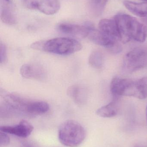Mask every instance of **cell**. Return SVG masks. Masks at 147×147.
I'll use <instances>...</instances> for the list:
<instances>
[{"label":"cell","mask_w":147,"mask_h":147,"mask_svg":"<svg viewBox=\"0 0 147 147\" xmlns=\"http://www.w3.org/2000/svg\"><path fill=\"white\" fill-rule=\"evenodd\" d=\"M49 109V105L46 102L31 101L16 94L3 93L1 115L6 117L16 115L34 116L45 114Z\"/></svg>","instance_id":"6da1fadb"},{"label":"cell","mask_w":147,"mask_h":147,"mask_svg":"<svg viewBox=\"0 0 147 147\" xmlns=\"http://www.w3.org/2000/svg\"><path fill=\"white\" fill-rule=\"evenodd\" d=\"M121 41L127 43L132 39L143 43L147 38V27L136 18L127 14L121 13L114 17Z\"/></svg>","instance_id":"7a4b0ae2"},{"label":"cell","mask_w":147,"mask_h":147,"mask_svg":"<svg viewBox=\"0 0 147 147\" xmlns=\"http://www.w3.org/2000/svg\"><path fill=\"white\" fill-rule=\"evenodd\" d=\"M37 50L60 55H68L80 51L82 45L77 40L68 38H57L37 41Z\"/></svg>","instance_id":"3957f363"},{"label":"cell","mask_w":147,"mask_h":147,"mask_svg":"<svg viewBox=\"0 0 147 147\" xmlns=\"http://www.w3.org/2000/svg\"><path fill=\"white\" fill-rule=\"evenodd\" d=\"M85 136L86 133L83 127L74 120L64 122L58 130L60 142L67 147H78L83 143Z\"/></svg>","instance_id":"277c9868"},{"label":"cell","mask_w":147,"mask_h":147,"mask_svg":"<svg viewBox=\"0 0 147 147\" xmlns=\"http://www.w3.org/2000/svg\"><path fill=\"white\" fill-rule=\"evenodd\" d=\"M147 65V51L142 47L133 49L123 58V68L129 73L139 70L146 67Z\"/></svg>","instance_id":"5b68a950"},{"label":"cell","mask_w":147,"mask_h":147,"mask_svg":"<svg viewBox=\"0 0 147 147\" xmlns=\"http://www.w3.org/2000/svg\"><path fill=\"white\" fill-rule=\"evenodd\" d=\"M27 8L38 10L47 15H52L58 12L60 3L59 0H24Z\"/></svg>","instance_id":"8992f818"},{"label":"cell","mask_w":147,"mask_h":147,"mask_svg":"<svg viewBox=\"0 0 147 147\" xmlns=\"http://www.w3.org/2000/svg\"><path fill=\"white\" fill-rule=\"evenodd\" d=\"M94 28V27L90 23L81 25L62 23L57 26V29L60 32L82 38L88 37L91 31Z\"/></svg>","instance_id":"52a82bcc"},{"label":"cell","mask_w":147,"mask_h":147,"mask_svg":"<svg viewBox=\"0 0 147 147\" xmlns=\"http://www.w3.org/2000/svg\"><path fill=\"white\" fill-rule=\"evenodd\" d=\"M33 129V125L25 120H22L16 125L1 126L0 128L2 132L24 138L29 136Z\"/></svg>","instance_id":"ba28073f"},{"label":"cell","mask_w":147,"mask_h":147,"mask_svg":"<svg viewBox=\"0 0 147 147\" xmlns=\"http://www.w3.org/2000/svg\"><path fill=\"white\" fill-rule=\"evenodd\" d=\"M125 96H132L139 99L147 98V78L144 77L136 81H132Z\"/></svg>","instance_id":"9c48e42d"},{"label":"cell","mask_w":147,"mask_h":147,"mask_svg":"<svg viewBox=\"0 0 147 147\" xmlns=\"http://www.w3.org/2000/svg\"><path fill=\"white\" fill-rule=\"evenodd\" d=\"M20 74L25 78L41 80L45 77L46 74L44 69L33 64H25L20 69Z\"/></svg>","instance_id":"30bf717a"},{"label":"cell","mask_w":147,"mask_h":147,"mask_svg":"<svg viewBox=\"0 0 147 147\" xmlns=\"http://www.w3.org/2000/svg\"><path fill=\"white\" fill-rule=\"evenodd\" d=\"M99 31L110 38L121 40L117 26L114 20L103 19L98 23Z\"/></svg>","instance_id":"8fae6325"},{"label":"cell","mask_w":147,"mask_h":147,"mask_svg":"<svg viewBox=\"0 0 147 147\" xmlns=\"http://www.w3.org/2000/svg\"><path fill=\"white\" fill-rule=\"evenodd\" d=\"M133 80L115 77L111 80L110 91L115 97L125 96L126 91Z\"/></svg>","instance_id":"7c38bea8"},{"label":"cell","mask_w":147,"mask_h":147,"mask_svg":"<svg viewBox=\"0 0 147 147\" xmlns=\"http://www.w3.org/2000/svg\"><path fill=\"white\" fill-rule=\"evenodd\" d=\"M123 3L129 11L147 22V2L137 3L125 0Z\"/></svg>","instance_id":"4fadbf2b"},{"label":"cell","mask_w":147,"mask_h":147,"mask_svg":"<svg viewBox=\"0 0 147 147\" xmlns=\"http://www.w3.org/2000/svg\"><path fill=\"white\" fill-rule=\"evenodd\" d=\"M67 95L79 105H83L86 101V92L85 89L78 85L72 86L68 88Z\"/></svg>","instance_id":"5bb4252c"},{"label":"cell","mask_w":147,"mask_h":147,"mask_svg":"<svg viewBox=\"0 0 147 147\" xmlns=\"http://www.w3.org/2000/svg\"><path fill=\"white\" fill-rule=\"evenodd\" d=\"M119 109V105L117 100H115L98 109L96 114L101 117L110 118L116 116L118 114Z\"/></svg>","instance_id":"9a60e30c"},{"label":"cell","mask_w":147,"mask_h":147,"mask_svg":"<svg viewBox=\"0 0 147 147\" xmlns=\"http://www.w3.org/2000/svg\"><path fill=\"white\" fill-rule=\"evenodd\" d=\"M9 3L3 2V5H1V19L3 23L12 25L15 24L16 19L11 8L8 5Z\"/></svg>","instance_id":"2e32d148"},{"label":"cell","mask_w":147,"mask_h":147,"mask_svg":"<svg viewBox=\"0 0 147 147\" xmlns=\"http://www.w3.org/2000/svg\"><path fill=\"white\" fill-rule=\"evenodd\" d=\"M104 62V57L101 52L98 51H93L89 59L90 65L96 69H101L102 67Z\"/></svg>","instance_id":"e0dca14e"},{"label":"cell","mask_w":147,"mask_h":147,"mask_svg":"<svg viewBox=\"0 0 147 147\" xmlns=\"http://www.w3.org/2000/svg\"><path fill=\"white\" fill-rule=\"evenodd\" d=\"M108 0H90V9L95 16H99L102 13Z\"/></svg>","instance_id":"ac0fdd59"},{"label":"cell","mask_w":147,"mask_h":147,"mask_svg":"<svg viewBox=\"0 0 147 147\" xmlns=\"http://www.w3.org/2000/svg\"><path fill=\"white\" fill-rule=\"evenodd\" d=\"M7 133L1 131L0 133V145L1 146H6L9 144L10 140Z\"/></svg>","instance_id":"d6986e66"},{"label":"cell","mask_w":147,"mask_h":147,"mask_svg":"<svg viewBox=\"0 0 147 147\" xmlns=\"http://www.w3.org/2000/svg\"><path fill=\"white\" fill-rule=\"evenodd\" d=\"M7 58V50L4 44L1 43L0 45V62L1 63H4Z\"/></svg>","instance_id":"ffe728a7"},{"label":"cell","mask_w":147,"mask_h":147,"mask_svg":"<svg viewBox=\"0 0 147 147\" xmlns=\"http://www.w3.org/2000/svg\"><path fill=\"white\" fill-rule=\"evenodd\" d=\"M3 2L7 3H10V0H1Z\"/></svg>","instance_id":"44dd1931"},{"label":"cell","mask_w":147,"mask_h":147,"mask_svg":"<svg viewBox=\"0 0 147 147\" xmlns=\"http://www.w3.org/2000/svg\"><path fill=\"white\" fill-rule=\"evenodd\" d=\"M146 120L147 122V105L146 107Z\"/></svg>","instance_id":"7402d4cb"},{"label":"cell","mask_w":147,"mask_h":147,"mask_svg":"<svg viewBox=\"0 0 147 147\" xmlns=\"http://www.w3.org/2000/svg\"><path fill=\"white\" fill-rule=\"evenodd\" d=\"M143 147L142 146H135V147Z\"/></svg>","instance_id":"603a6c76"},{"label":"cell","mask_w":147,"mask_h":147,"mask_svg":"<svg viewBox=\"0 0 147 147\" xmlns=\"http://www.w3.org/2000/svg\"><path fill=\"white\" fill-rule=\"evenodd\" d=\"M141 1H144L145 2H147V0H141Z\"/></svg>","instance_id":"cb8c5ba5"}]
</instances>
